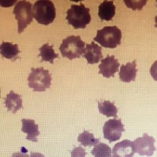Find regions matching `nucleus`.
<instances>
[{
	"label": "nucleus",
	"mask_w": 157,
	"mask_h": 157,
	"mask_svg": "<svg viewBox=\"0 0 157 157\" xmlns=\"http://www.w3.org/2000/svg\"><path fill=\"white\" fill-rule=\"evenodd\" d=\"M86 44L80 36H69L63 40L59 50L63 57L70 60L80 58L85 52Z\"/></svg>",
	"instance_id": "nucleus-1"
},
{
	"label": "nucleus",
	"mask_w": 157,
	"mask_h": 157,
	"mask_svg": "<svg viewBox=\"0 0 157 157\" xmlns=\"http://www.w3.org/2000/svg\"><path fill=\"white\" fill-rule=\"evenodd\" d=\"M89 11V8L82 3L79 5H73L67 11L66 20L75 29H85L91 20Z\"/></svg>",
	"instance_id": "nucleus-2"
},
{
	"label": "nucleus",
	"mask_w": 157,
	"mask_h": 157,
	"mask_svg": "<svg viewBox=\"0 0 157 157\" xmlns=\"http://www.w3.org/2000/svg\"><path fill=\"white\" fill-rule=\"evenodd\" d=\"M121 37L120 29L116 26H108L98 31L94 40L103 47L114 48L121 44Z\"/></svg>",
	"instance_id": "nucleus-3"
},
{
	"label": "nucleus",
	"mask_w": 157,
	"mask_h": 157,
	"mask_svg": "<svg viewBox=\"0 0 157 157\" xmlns=\"http://www.w3.org/2000/svg\"><path fill=\"white\" fill-rule=\"evenodd\" d=\"M33 18L42 25L53 23L56 17V9L51 1H37L33 6Z\"/></svg>",
	"instance_id": "nucleus-4"
},
{
	"label": "nucleus",
	"mask_w": 157,
	"mask_h": 157,
	"mask_svg": "<svg viewBox=\"0 0 157 157\" xmlns=\"http://www.w3.org/2000/svg\"><path fill=\"white\" fill-rule=\"evenodd\" d=\"M28 81L29 87L32 88L34 92H44L50 87L52 76L49 71L43 67H32Z\"/></svg>",
	"instance_id": "nucleus-5"
},
{
	"label": "nucleus",
	"mask_w": 157,
	"mask_h": 157,
	"mask_svg": "<svg viewBox=\"0 0 157 157\" xmlns=\"http://www.w3.org/2000/svg\"><path fill=\"white\" fill-rule=\"evenodd\" d=\"M33 5L27 1H20L15 5L13 14L18 21V33H21L33 21Z\"/></svg>",
	"instance_id": "nucleus-6"
},
{
	"label": "nucleus",
	"mask_w": 157,
	"mask_h": 157,
	"mask_svg": "<svg viewBox=\"0 0 157 157\" xmlns=\"http://www.w3.org/2000/svg\"><path fill=\"white\" fill-rule=\"evenodd\" d=\"M155 140L153 136H149L147 133H144L142 137L138 138L132 142L135 152L141 156L146 155L151 156L156 150L154 144Z\"/></svg>",
	"instance_id": "nucleus-7"
},
{
	"label": "nucleus",
	"mask_w": 157,
	"mask_h": 157,
	"mask_svg": "<svg viewBox=\"0 0 157 157\" xmlns=\"http://www.w3.org/2000/svg\"><path fill=\"white\" fill-rule=\"evenodd\" d=\"M124 132V125L121 120H109L104 123L103 126L104 138L109 143L119 140Z\"/></svg>",
	"instance_id": "nucleus-8"
},
{
	"label": "nucleus",
	"mask_w": 157,
	"mask_h": 157,
	"mask_svg": "<svg viewBox=\"0 0 157 157\" xmlns=\"http://www.w3.org/2000/svg\"><path fill=\"white\" fill-rule=\"evenodd\" d=\"M120 64L118 60L115 59L114 56H108L103 59L99 65V74H102L104 77L109 78L114 77V74L118 71Z\"/></svg>",
	"instance_id": "nucleus-9"
},
{
	"label": "nucleus",
	"mask_w": 157,
	"mask_h": 157,
	"mask_svg": "<svg viewBox=\"0 0 157 157\" xmlns=\"http://www.w3.org/2000/svg\"><path fill=\"white\" fill-rule=\"evenodd\" d=\"M112 152L115 157H133L135 153L132 142L128 140L116 143Z\"/></svg>",
	"instance_id": "nucleus-10"
},
{
	"label": "nucleus",
	"mask_w": 157,
	"mask_h": 157,
	"mask_svg": "<svg viewBox=\"0 0 157 157\" xmlns=\"http://www.w3.org/2000/svg\"><path fill=\"white\" fill-rule=\"evenodd\" d=\"M89 64H94L99 62L102 59V48L94 42L86 45L84 54L83 56Z\"/></svg>",
	"instance_id": "nucleus-11"
},
{
	"label": "nucleus",
	"mask_w": 157,
	"mask_h": 157,
	"mask_svg": "<svg viewBox=\"0 0 157 157\" xmlns=\"http://www.w3.org/2000/svg\"><path fill=\"white\" fill-rule=\"evenodd\" d=\"M137 72L136 60L132 63H127L126 65H122L119 72L120 80L126 83L134 81L136 77Z\"/></svg>",
	"instance_id": "nucleus-12"
},
{
	"label": "nucleus",
	"mask_w": 157,
	"mask_h": 157,
	"mask_svg": "<svg viewBox=\"0 0 157 157\" xmlns=\"http://www.w3.org/2000/svg\"><path fill=\"white\" fill-rule=\"evenodd\" d=\"M21 131L27 134L26 139L33 142H37V136L40 135L38 131V125L36 124L34 120L30 119H23Z\"/></svg>",
	"instance_id": "nucleus-13"
},
{
	"label": "nucleus",
	"mask_w": 157,
	"mask_h": 157,
	"mask_svg": "<svg viewBox=\"0 0 157 157\" xmlns=\"http://www.w3.org/2000/svg\"><path fill=\"white\" fill-rule=\"evenodd\" d=\"M18 44L13 45L10 42H3L0 45V53L5 59L15 61L19 59L18 54L20 53Z\"/></svg>",
	"instance_id": "nucleus-14"
},
{
	"label": "nucleus",
	"mask_w": 157,
	"mask_h": 157,
	"mask_svg": "<svg viewBox=\"0 0 157 157\" xmlns=\"http://www.w3.org/2000/svg\"><path fill=\"white\" fill-rule=\"evenodd\" d=\"M5 103L8 111L13 113H16L18 110L23 108L21 96L12 90L5 98Z\"/></svg>",
	"instance_id": "nucleus-15"
},
{
	"label": "nucleus",
	"mask_w": 157,
	"mask_h": 157,
	"mask_svg": "<svg viewBox=\"0 0 157 157\" xmlns=\"http://www.w3.org/2000/svg\"><path fill=\"white\" fill-rule=\"evenodd\" d=\"M115 12L116 6L113 1H104L99 6L98 16L102 21L112 20L115 15Z\"/></svg>",
	"instance_id": "nucleus-16"
},
{
	"label": "nucleus",
	"mask_w": 157,
	"mask_h": 157,
	"mask_svg": "<svg viewBox=\"0 0 157 157\" xmlns=\"http://www.w3.org/2000/svg\"><path fill=\"white\" fill-rule=\"evenodd\" d=\"M98 109L102 114L108 117H114L116 118L117 113L118 112L114 103L109 101H100L98 102Z\"/></svg>",
	"instance_id": "nucleus-17"
},
{
	"label": "nucleus",
	"mask_w": 157,
	"mask_h": 157,
	"mask_svg": "<svg viewBox=\"0 0 157 157\" xmlns=\"http://www.w3.org/2000/svg\"><path fill=\"white\" fill-rule=\"evenodd\" d=\"M40 54L38 57H41V62L47 61L50 63H54V60L59 57V54H56L53 48V45H49L48 44H45L40 48Z\"/></svg>",
	"instance_id": "nucleus-18"
},
{
	"label": "nucleus",
	"mask_w": 157,
	"mask_h": 157,
	"mask_svg": "<svg viewBox=\"0 0 157 157\" xmlns=\"http://www.w3.org/2000/svg\"><path fill=\"white\" fill-rule=\"evenodd\" d=\"M78 141L84 147L96 146L100 142V139L96 138L94 135L87 131H84L78 136Z\"/></svg>",
	"instance_id": "nucleus-19"
},
{
	"label": "nucleus",
	"mask_w": 157,
	"mask_h": 157,
	"mask_svg": "<svg viewBox=\"0 0 157 157\" xmlns=\"http://www.w3.org/2000/svg\"><path fill=\"white\" fill-rule=\"evenodd\" d=\"M91 154L94 157H111L112 150L106 144L101 143L94 147Z\"/></svg>",
	"instance_id": "nucleus-20"
},
{
	"label": "nucleus",
	"mask_w": 157,
	"mask_h": 157,
	"mask_svg": "<svg viewBox=\"0 0 157 157\" xmlns=\"http://www.w3.org/2000/svg\"><path fill=\"white\" fill-rule=\"evenodd\" d=\"M147 0H140V1H129L124 0V2L127 7L132 8L133 10H141L147 3Z\"/></svg>",
	"instance_id": "nucleus-21"
},
{
	"label": "nucleus",
	"mask_w": 157,
	"mask_h": 157,
	"mask_svg": "<svg viewBox=\"0 0 157 157\" xmlns=\"http://www.w3.org/2000/svg\"><path fill=\"white\" fill-rule=\"evenodd\" d=\"M86 152L84 148L81 147H75L71 151L72 157H86Z\"/></svg>",
	"instance_id": "nucleus-22"
},
{
	"label": "nucleus",
	"mask_w": 157,
	"mask_h": 157,
	"mask_svg": "<svg viewBox=\"0 0 157 157\" xmlns=\"http://www.w3.org/2000/svg\"><path fill=\"white\" fill-rule=\"evenodd\" d=\"M150 74L153 79L157 81V60L155 61L150 68Z\"/></svg>",
	"instance_id": "nucleus-23"
},
{
	"label": "nucleus",
	"mask_w": 157,
	"mask_h": 157,
	"mask_svg": "<svg viewBox=\"0 0 157 157\" xmlns=\"http://www.w3.org/2000/svg\"><path fill=\"white\" fill-rule=\"evenodd\" d=\"M11 157H29V155L26 154V153H21V152H17V153H15L13 154Z\"/></svg>",
	"instance_id": "nucleus-24"
},
{
	"label": "nucleus",
	"mask_w": 157,
	"mask_h": 157,
	"mask_svg": "<svg viewBox=\"0 0 157 157\" xmlns=\"http://www.w3.org/2000/svg\"><path fill=\"white\" fill-rule=\"evenodd\" d=\"M30 157H45V156L40 153L32 152L30 155Z\"/></svg>",
	"instance_id": "nucleus-25"
},
{
	"label": "nucleus",
	"mask_w": 157,
	"mask_h": 157,
	"mask_svg": "<svg viewBox=\"0 0 157 157\" xmlns=\"http://www.w3.org/2000/svg\"><path fill=\"white\" fill-rule=\"evenodd\" d=\"M155 27L157 28V15H156V16L155 17Z\"/></svg>",
	"instance_id": "nucleus-26"
},
{
	"label": "nucleus",
	"mask_w": 157,
	"mask_h": 157,
	"mask_svg": "<svg viewBox=\"0 0 157 157\" xmlns=\"http://www.w3.org/2000/svg\"><path fill=\"white\" fill-rule=\"evenodd\" d=\"M111 157H115V156H111Z\"/></svg>",
	"instance_id": "nucleus-27"
},
{
	"label": "nucleus",
	"mask_w": 157,
	"mask_h": 157,
	"mask_svg": "<svg viewBox=\"0 0 157 157\" xmlns=\"http://www.w3.org/2000/svg\"><path fill=\"white\" fill-rule=\"evenodd\" d=\"M156 2H157V1H156Z\"/></svg>",
	"instance_id": "nucleus-28"
}]
</instances>
